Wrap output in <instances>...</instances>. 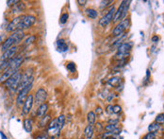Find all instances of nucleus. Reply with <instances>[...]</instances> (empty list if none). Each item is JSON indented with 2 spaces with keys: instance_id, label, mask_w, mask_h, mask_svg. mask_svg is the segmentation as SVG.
<instances>
[{
  "instance_id": "obj_1",
  "label": "nucleus",
  "mask_w": 164,
  "mask_h": 139,
  "mask_svg": "<svg viewBox=\"0 0 164 139\" xmlns=\"http://www.w3.org/2000/svg\"><path fill=\"white\" fill-rule=\"evenodd\" d=\"M24 37H25L24 30H16V31H14L10 37H8L4 41V43L1 46V49L3 51H6L7 49L11 48L12 47H15L17 44H19V43H21L23 41Z\"/></svg>"
},
{
  "instance_id": "obj_2",
  "label": "nucleus",
  "mask_w": 164,
  "mask_h": 139,
  "mask_svg": "<svg viewBox=\"0 0 164 139\" xmlns=\"http://www.w3.org/2000/svg\"><path fill=\"white\" fill-rule=\"evenodd\" d=\"M23 74L18 70L16 73H14L6 82H5V86L8 87L9 89L15 91L16 89H18L20 83H21V80H22Z\"/></svg>"
},
{
  "instance_id": "obj_3",
  "label": "nucleus",
  "mask_w": 164,
  "mask_h": 139,
  "mask_svg": "<svg viewBox=\"0 0 164 139\" xmlns=\"http://www.w3.org/2000/svg\"><path fill=\"white\" fill-rule=\"evenodd\" d=\"M131 1H122V3L120 4V7L118 8V10L115 12L114 14V18H113V22H117L119 20H124V18L125 19L129 5H130Z\"/></svg>"
},
{
  "instance_id": "obj_4",
  "label": "nucleus",
  "mask_w": 164,
  "mask_h": 139,
  "mask_svg": "<svg viewBox=\"0 0 164 139\" xmlns=\"http://www.w3.org/2000/svg\"><path fill=\"white\" fill-rule=\"evenodd\" d=\"M132 46H133V44L131 42H124V43H123L121 46L118 47V48H117L118 52H117L115 57L117 59H120V60L127 57L129 55V51L131 50V48H132Z\"/></svg>"
},
{
  "instance_id": "obj_5",
  "label": "nucleus",
  "mask_w": 164,
  "mask_h": 139,
  "mask_svg": "<svg viewBox=\"0 0 164 139\" xmlns=\"http://www.w3.org/2000/svg\"><path fill=\"white\" fill-rule=\"evenodd\" d=\"M35 21H36V17L34 15H31V14L23 15L21 18V22H20L18 30H23L25 28H28V27H32L34 25Z\"/></svg>"
},
{
  "instance_id": "obj_6",
  "label": "nucleus",
  "mask_w": 164,
  "mask_h": 139,
  "mask_svg": "<svg viewBox=\"0 0 164 139\" xmlns=\"http://www.w3.org/2000/svg\"><path fill=\"white\" fill-rule=\"evenodd\" d=\"M128 26H129V19L125 18L123 21H121L114 27V29L112 31V34H113L114 36H117V37L120 36V35H122L123 33H124V31L126 30V28L128 27Z\"/></svg>"
},
{
  "instance_id": "obj_7",
  "label": "nucleus",
  "mask_w": 164,
  "mask_h": 139,
  "mask_svg": "<svg viewBox=\"0 0 164 139\" xmlns=\"http://www.w3.org/2000/svg\"><path fill=\"white\" fill-rule=\"evenodd\" d=\"M115 8L114 6H112L110 8V10L107 12L106 15H104L100 20H99V25L101 27H106L108 26L111 21H113V18H114V14H115Z\"/></svg>"
},
{
  "instance_id": "obj_8",
  "label": "nucleus",
  "mask_w": 164,
  "mask_h": 139,
  "mask_svg": "<svg viewBox=\"0 0 164 139\" xmlns=\"http://www.w3.org/2000/svg\"><path fill=\"white\" fill-rule=\"evenodd\" d=\"M32 85H33V83H31V84L27 85L26 87H25L24 89H22V90L19 92V94H18V96H17V99H16L18 105H22V104H24L25 100L26 99V97H27V96H28L29 91H30L31 88H32Z\"/></svg>"
},
{
  "instance_id": "obj_9",
  "label": "nucleus",
  "mask_w": 164,
  "mask_h": 139,
  "mask_svg": "<svg viewBox=\"0 0 164 139\" xmlns=\"http://www.w3.org/2000/svg\"><path fill=\"white\" fill-rule=\"evenodd\" d=\"M46 97H47V92L45 91V89L39 88L35 94V101L34 102L36 103V105L40 106L43 103H45Z\"/></svg>"
},
{
  "instance_id": "obj_10",
  "label": "nucleus",
  "mask_w": 164,
  "mask_h": 139,
  "mask_svg": "<svg viewBox=\"0 0 164 139\" xmlns=\"http://www.w3.org/2000/svg\"><path fill=\"white\" fill-rule=\"evenodd\" d=\"M33 103H34V97L33 95H28L26 99L25 100L23 104V114L27 115L31 111L32 107H33Z\"/></svg>"
},
{
  "instance_id": "obj_11",
  "label": "nucleus",
  "mask_w": 164,
  "mask_h": 139,
  "mask_svg": "<svg viewBox=\"0 0 164 139\" xmlns=\"http://www.w3.org/2000/svg\"><path fill=\"white\" fill-rule=\"evenodd\" d=\"M18 52V47L15 46V47H12L9 49H7L6 51H4L2 57H1V61L2 62H5V61H9V60H12V58H14V56L16 55V53Z\"/></svg>"
},
{
  "instance_id": "obj_12",
  "label": "nucleus",
  "mask_w": 164,
  "mask_h": 139,
  "mask_svg": "<svg viewBox=\"0 0 164 139\" xmlns=\"http://www.w3.org/2000/svg\"><path fill=\"white\" fill-rule=\"evenodd\" d=\"M21 18H22V16H18V17L12 19L9 23V25L7 26L6 30L8 32H14V31L18 30L19 29V25H20V22H21Z\"/></svg>"
},
{
  "instance_id": "obj_13",
  "label": "nucleus",
  "mask_w": 164,
  "mask_h": 139,
  "mask_svg": "<svg viewBox=\"0 0 164 139\" xmlns=\"http://www.w3.org/2000/svg\"><path fill=\"white\" fill-rule=\"evenodd\" d=\"M18 70H15V69H12V68H8L7 70H5L3 72V74L0 77V82H6L14 73H16Z\"/></svg>"
},
{
  "instance_id": "obj_14",
  "label": "nucleus",
  "mask_w": 164,
  "mask_h": 139,
  "mask_svg": "<svg viewBox=\"0 0 164 139\" xmlns=\"http://www.w3.org/2000/svg\"><path fill=\"white\" fill-rule=\"evenodd\" d=\"M48 110V104L47 103H43L42 105H40L37 109V116L38 117L42 118L45 116L46 112Z\"/></svg>"
},
{
  "instance_id": "obj_15",
  "label": "nucleus",
  "mask_w": 164,
  "mask_h": 139,
  "mask_svg": "<svg viewBox=\"0 0 164 139\" xmlns=\"http://www.w3.org/2000/svg\"><path fill=\"white\" fill-rule=\"evenodd\" d=\"M104 130H106L107 132H113L114 134H118L120 132V131H121L118 128V124H109V125L104 127Z\"/></svg>"
},
{
  "instance_id": "obj_16",
  "label": "nucleus",
  "mask_w": 164,
  "mask_h": 139,
  "mask_svg": "<svg viewBox=\"0 0 164 139\" xmlns=\"http://www.w3.org/2000/svg\"><path fill=\"white\" fill-rule=\"evenodd\" d=\"M57 46H58L59 51H60V52H65V51L68 50V46H67V44H66V42H65L64 39H59L57 42Z\"/></svg>"
},
{
  "instance_id": "obj_17",
  "label": "nucleus",
  "mask_w": 164,
  "mask_h": 139,
  "mask_svg": "<svg viewBox=\"0 0 164 139\" xmlns=\"http://www.w3.org/2000/svg\"><path fill=\"white\" fill-rule=\"evenodd\" d=\"M25 9H26V5H25V3H23V2L19 1L17 4H15V5L13 6L12 12H13V13L21 12H22V11H24Z\"/></svg>"
},
{
  "instance_id": "obj_18",
  "label": "nucleus",
  "mask_w": 164,
  "mask_h": 139,
  "mask_svg": "<svg viewBox=\"0 0 164 139\" xmlns=\"http://www.w3.org/2000/svg\"><path fill=\"white\" fill-rule=\"evenodd\" d=\"M84 135L87 139H91V137L93 135V126L88 125L84 130Z\"/></svg>"
},
{
  "instance_id": "obj_19",
  "label": "nucleus",
  "mask_w": 164,
  "mask_h": 139,
  "mask_svg": "<svg viewBox=\"0 0 164 139\" xmlns=\"http://www.w3.org/2000/svg\"><path fill=\"white\" fill-rule=\"evenodd\" d=\"M24 129H25V131L26 132H31V131H32V120L31 119H29V118H26L25 120H24Z\"/></svg>"
},
{
  "instance_id": "obj_20",
  "label": "nucleus",
  "mask_w": 164,
  "mask_h": 139,
  "mask_svg": "<svg viewBox=\"0 0 164 139\" xmlns=\"http://www.w3.org/2000/svg\"><path fill=\"white\" fill-rule=\"evenodd\" d=\"M87 120H88L89 125L92 126L95 123V121H96V115H95V113L92 112V111L89 112L88 115H87Z\"/></svg>"
},
{
  "instance_id": "obj_21",
  "label": "nucleus",
  "mask_w": 164,
  "mask_h": 139,
  "mask_svg": "<svg viewBox=\"0 0 164 139\" xmlns=\"http://www.w3.org/2000/svg\"><path fill=\"white\" fill-rule=\"evenodd\" d=\"M64 123H65V117L63 115H61V116L57 117V127H58V131L59 132H60V130L63 128Z\"/></svg>"
},
{
  "instance_id": "obj_22",
  "label": "nucleus",
  "mask_w": 164,
  "mask_h": 139,
  "mask_svg": "<svg viewBox=\"0 0 164 139\" xmlns=\"http://www.w3.org/2000/svg\"><path fill=\"white\" fill-rule=\"evenodd\" d=\"M85 12H86L87 16H88L89 18H91V19H95V18L98 16L97 11H95V10H93V9H87V10L85 11Z\"/></svg>"
},
{
  "instance_id": "obj_23",
  "label": "nucleus",
  "mask_w": 164,
  "mask_h": 139,
  "mask_svg": "<svg viewBox=\"0 0 164 139\" xmlns=\"http://www.w3.org/2000/svg\"><path fill=\"white\" fill-rule=\"evenodd\" d=\"M50 121H51L50 115H46V116H45L44 117L41 118V121H40L39 125H40L41 128H44V127H45V126L48 124V122H50Z\"/></svg>"
},
{
  "instance_id": "obj_24",
  "label": "nucleus",
  "mask_w": 164,
  "mask_h": 139,
  "mask_svg": "<svg viewBox=\"0 0 164 139\" xmlns=\"http://www.w3.org/2000/svg\"><path fill=\"white\" fill-rule=\"evenodd\" d=\"M159 129H160V125L157 124V122H153V123H151V124L148 126V131H149V132L156 133Z\"/></svg>"
},
{
  "instance_id": "obj_25",
  "label": "nucleus",
  "mask_w": 164,
  "mask_h": 139,
  "mask_svg": "<svg viewBox=\"0 0 164 139\" xmlns=\"http://www.w3.org/2000/svg\"><path fill=\"white\" fill-rule=\"evenodd\" d=\"M119 82H120V78H118V77H113V78H111L110 80H109V84H110V85H112V86L118 85Z\"/></svg>"
},
{
  "instance_id": "obj_26",
  "label": "nucleus",
  "mask_w": 164,
  "mask_h": 139,
  "mask_svg": "<svg viewBox=\"0 0 164 139\" xmlns=\"http://www.w3.org/2000/svg\"><path fill=\"white\" fill-rule=\"evenodd\" d=\"M155 122H157V123L159 124V125L164 124V114H159V115H157V117H156Z\"/></svg>"
},
{
  "instance_id": "obj_27",
  "label": "nucleus",
  "mask_w": 164,
  "mask_h": 139,
  "mask_svg": "<svg viewBox=\"0 0 164 139\" xmlns=\"http://www.w3.org/2000/svg\"><path fill=\"white\" fill-rule=\"evenodd\" d=\"M35 39H36V37L34 36V35H31V36H29L27 39H26V41L24 42V44H25V46H28V45H30V44H32L34 41H35Z\"/></svg>"
},
{
  "instance_id": "obj_28",
  "label": "nucleus",
  "mask_w": 164,
  "mask_h": 139,
  "mask_svg": "<svg viewBox=\"0 0 164 139\" xmlns=\"http://www.w3.org/2000/svg\"><path fill=\"white\" fill-rule=\"evenodd\" d=\"M68 18H69V14H68L67 12H65V13H63V14L61 15V17H60V19H59V22H60L61 24H65V23L67 22Z\"/></svg>"
},
{
  "instance_id": "obj_29",
  "label": "nucleus",
  "mask_w": 164,
  "mask_h": 139,
  "mask_svg": "<svg viewBox=\"0 0 164 139\" xmlns=\"http://www.w3.org/2000/svg\"><path fill=\"white\" fill-rule=\"evenodd\" d=\"M115 134L113 132H106L102 134V139H110L111 137H113Z\"/></svg>"
},
{
  "instance_id": "obj_30",
  "label": "nucleus",
  "mask_w": 164,
  "mask_h": 139,
  "mask_svg": "<svg viewBox=\"0 0 164 139\" xmlns=\"http://www.w3.org/2000/svg\"><path fill=\"white\" fill-rule=\"evenodd\" d=\"M67 69L70 71V72H75L76 71V64H75V62H69L68 64H67Z\"/></svg>"
},
{
  "instance_id": "obj_31",
  "label": "nucleus",
  "mask_w": 164,
  "mask_h": 139,
  "mask_svg": "<svg viewBox=\"0 0 164 139\" xmlns=\"http://www.w3.org/2000/svg\"><path fill=\"white\" fill-rule=\"evenodd\" d=\"M155 138H156V133H153V132H148L143 137V139H155Z\"/></svg>"
},
{
  "instance_id": "obj_32",
  "label": "nucleus",
  "mask_w": 164,
  "mask_h": 139,
  "mask_svg": "<svg viewBox=\"0 0 164 139\" xmlns=\"http://www.w3.org/2000/svg\"><path fill=\"white\" fill-rule=\"evenodd\" d=\"M122 112V107L118 104L116 105H113V114H120Z\"/></svg>"
},
{
  "instance_id": "obj_33",
  "label": "nucleus",
  "mask_w": 164,
  "mask_h": 139,
  "mask_svg": "<svg viewBox=\"0 0 164 139\" xmlns=\"http://www.w3.org/2000/svg\"><path fill=\"white\" fill-rule=\"evenodd\" d=\"M106 113L109 115H112L113 114V106L111 104H109V105L106 107Z\"/></svg>"
},
{
  "instance_id": "obj_34",
  "label": "nucleus",
  "mask_w": 164,
  "mask_h": 139,
  "mask_svg": "<svg viewBox=\"0 0 164 139\" xmlns=\"http://www.w3.org/2000/svg\"><path fill=\"white\" fill-rule=\"evenodd\" d=\"M19 1L18 0H9V1H7V5L8 6H12V5H15V4H17Z\"/></svg>"
},
{
  "instance_id": "obj_35",
  "label": "nucleus",
  "mask_w": 164,
  "mask_h": 139,
  "mask_svg": "<svg viewBox=\"0 0 164 139\" xmlns=\"http://www.w3.org/2000/svg\"><path fill=\"white\" fill-rule=\"evenodd\" d=\"M103 113V110H102V108H100V107H97L96 109H95V115H101Z\"/></svg>"
},
{
  "instance_id": "obj_36",
  "label": "nucleus",
  "mask_w": 164,
  "mask_h": 139,
  "mask_svg": "<svg viewBox=\"0 0 164 139\" xmlns=\"http://www.w3.org/2000/svg\"><path fill=\"white\" fill-rule=\"evenodd\" d=\"M119 119H110L109 120V124H118Z\"/></svg>"
},
{
  "instance_id": "obj_37",
  "label": "nucleus",
  "mask_w": 164,
  "mask_h": 139,
  "mask_svg": "<svg viewBox=\"0 0 164 139\" xmlns=\"http://www.w3.org/2000/svg\"><path fill=\"white\" fill-rule=\"evenodd\" d=\"M35 139H47V136L45 134H42V135H38Z\"/></svg>"
},
{
  "instance_id": "obj_38",
  "label": "nucleus",
  "mask_w": 164,
  "mask_h": 139,
  "mask_svg": "<svg viewBox=\"0 0 164 139\" xmlns=\"http://www.w3.org/2000/svg\"><path fill=\"white\" fill-rule=\"evenodd\" d=\"M77 3H79V5H81V6H84L87 3V1H86V0H78Z\"/></svg>"
},
{
  "instance_id": "obj_39",
  "label": "nucleus",
  "mask_w": 164,
  "mask_h": 139,
  "mask_svg": "<svg viewBox=\"0 0 164 139\" xmlns=\"http://www.w3.org/2000/svg\"><path fill=\"white\" fill-rule=\"evenodd\" d=\"M0 135H1V138H2V139H8V138H7V136H6V135H5L2 132H0Z\"/></svg>"
},
{
  "instance_id": "obj_40",
  "label": "nucleus",
  "mask_w": 164,
  "mask_h": 139,
  "mask_svg": "<svg viewBox=\"0 0 164 139\" xmlns=\"http://www.w3.org/2000/svg\"><path fill=\"white\" fill-rule=\"evenodd\" d=\"M152 41H153V42H157V41H158V37H157V36H154V37L152 38Z\"/></svg>"
},
{
  "instance_id": "obj_41",
  "label": "nucleus",
  "mask_w": 164,
  "mask_h": 139,
  "mask_svg": "<svg viewBox=\"0 0 164 139\" xmlns=\"http://www.w3.org/2000/svg\"><path fill=\"white\" fill-rule=\"evenodd\" d=\"M111 98H113V96H111V94H110V97H109V101H110Z\"/></svg>"
}]
</instances>
